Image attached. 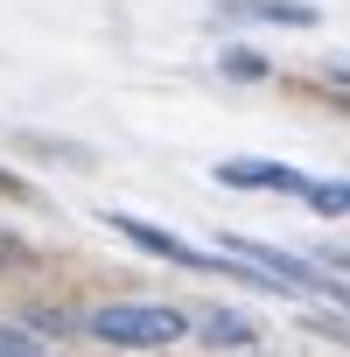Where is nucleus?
Masks as SVG:
<instances>
[{
	"label": "nucleus",
	"instance_id": "f257e3e1",
	"mask_svg": "<svg viewBox=\"0 0 350 357\" xmlns=\"http://www.w3.org/2000/svg\"><path fill=\"white\" fill-rule=\"evenodd\" d=\"M84 329L98 343H119V350H161V343H183L190 336V315L183 308H161V301H112Z\"/></svg>",
	"mask_w": 350,
	"mask_h": 357
},
{
	"label": "nucleus",
	"instance_id": "f03ea898",
	"mask_svg": "<svg viewBox=\"0 0 350 357\" xmlns=\"http://www.w3.org/2000/svg\"><path fill=\"white\" fill-rule=\"evenodd\" d=\"M225 252H238L245 266L273 273L287 294H329V301H343V308H350V287L322 280V266H315V259H301V252H280V245H259V238H225Z\"/></svg>",
	"mask_w": 350,
	"mask_h": 357
},
{
	"label": "nucleus",
	"instance_id": "7ed1b4c3",
	"mask_svg": "<svg viewBox=\"0 0 350 357\" xmlns=\"http://www.w3.org/2000/svg\"><path fill=\"white\" fill-rule=\"evenodd\" d=\"M218 183H225V190H280V197H301V190H308V175L287 168V161L238 154V161H218Z\"/></svg>",
	"mask_w": 350,
	"mask_h": 357
},
{
	"label": "nucleus",
	"instance_id": "20e7f679",
	"mask_svg": "<svg viewBox=\"0 0 350 357\" xmlns=\"http://www.w3.org/2000/svg\"><path fill=\"white\" fill-rule=\"evenodd\" d=\"M225 22H273V29H315L308 0H218Z\"/></svg>",
	"mask_w": 350,
	"mask_h": 357
},
{
	"label": "nucleus",
	"instance_id": "39448f33",
	"mask_svg": "<svg viewBox=\"0 0 350 357\" xmlns=\"http://www.w3.org/2000/svg\"><path fill=\"white\" fill-rule=\"evenodd\" d=\"M197 329H204V343H225V350H245V343L259 336V329H252V322H245L238 308H211V315H204Z\"/></svg>",
	"mask_w": 350,
	"mask_h": 357
},
{
	"label": "nucleus",
	"instance_id": "423d86ee",
	"mask_svg": "<svg viewBox=\"0 0 350 357\" xmlns=\"http://www.w3.org/2000/svg\"><path fill=\"white\" fill-rule=\"evenodd\" d=\"M301 197H308L322 218H343V211H350V183H308Z\"/></svg>",
	"mask_w": 350,
	"mask_h": 357
},
{
	"label": "nucleus",
	"instance_id": "0eeeda50",
	"mask_svg": "<svg viewBox=\"0 0 350 357\" xmlns=\"http://www.w3.org/2000/svg\"><path fill=\"white\" fill-rule=\"evenodd\" d=\"M0 357H43V343L29 329H15V322H0Z\"/></svg>",
	"mask_w": 350,
	"mask_h": 357
},
{
	"label": "nucleus",
	"instance_id": "6e6552de",
	"mask_svg": "<svg viewBox=\"0 0 350 357\" xmlns=\"http://www.w3.org/2000/svg\"><path fill=\"white\" fill-rule=\"evenodd\" d=\"M225 77H266V56L259 50H225Z\"/></svg>",
	"mask_w": 350,
	"mask_h": 357
},
{
	"label": "nucleus",
	"instance_id": "1a4fd4ad",
	"mask_svg": "<svg viewBox=\"0 0 350 357\" xmlns=\"http://www.w3.org/2000/svg\"><path fill=\"white\" fill-rule=\"evenodd\" d=\"M29 259H36V252H29L22 238H8V231H0V266H29Z\"/></svg>",
	"mask_w": 350,
	"mask_h": 357
}]
</instances>
